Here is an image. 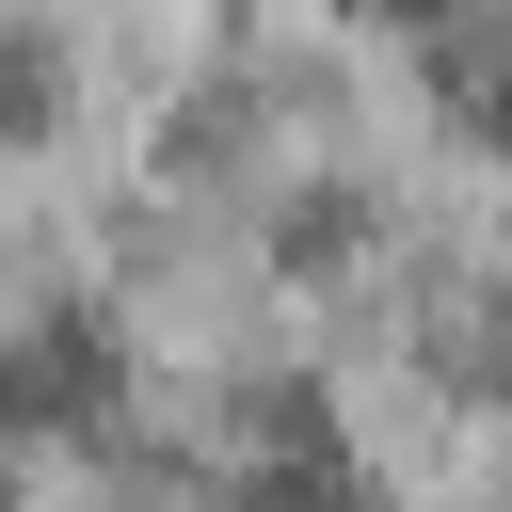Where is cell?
<instances>
[{
    "label": "cell",
    "instance_id": "6da1fadb",
    "mask_svg": "<svg viewBox=\"0 0 512 512\" xmlns=\"http://www.w3.org/2000/svg\"><path fill=\"white\" fill-rule=\"evenodd\" d=\"M96 384H112V336H96V320H48V336H16V352H0V416H16V432L96 416Z\"/></svg>",
    "mask_w": 512,
    "mask_h": 512
}]
</instances>
